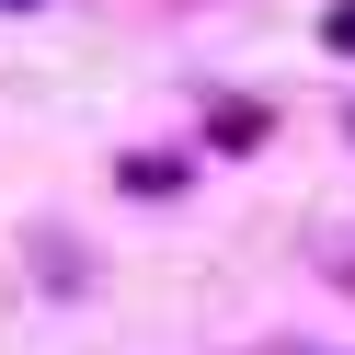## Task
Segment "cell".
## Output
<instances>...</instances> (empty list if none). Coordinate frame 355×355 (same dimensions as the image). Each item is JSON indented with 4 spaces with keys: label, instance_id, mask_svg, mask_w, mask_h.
I'll return each instance as SVG.
<instances>
[{
    "label": "cell",
    "instance_id": "1",
    "mask_svg": "<svg viewBox=\"0 0 355 355\" xmlns=\"http://www.w3.org/2000/svg\"><path fill=\"white\" fill-rule=\"evenodd\" d=\"M321 35H332V46H344V58H355V0H344V12H332V24H321Z\"/></svg>",
    "mask_w": 355,
    "mask_h": 355
}]
</instances>
